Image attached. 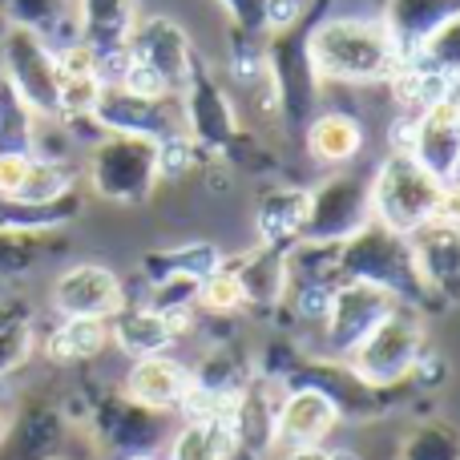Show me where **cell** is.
<instances>
[{"mask_svg":"<svg viewBox=\"0 0 460 460\" xmlns=\"http://www.w3.org/2000/svg\"><path fill=\"white\" fill-rule=\"evenodd\" d=\"M126 460H158V453H150V456H126Z\"/></svg>","mask_w":460,"mask_h":460,"instance_id":"49","label":"cell"},{"mask_svg":"<svg viewBox=\"0 0 460 460\" xmlns=\"http://www.w3.org/2000/svg\"><path fill=\"white\" fill-rule=\"evenodd\" d=\"M275 388L279 384L267 380V376H259V372L238 388L234 408H230V416H226L230 440H234V460L238 456L262 460L270 448H275V408H279Z\"/></svg>","mask_w":460,"mask_h":460,"instance_id":"18","label":"cell"},{"mask_svg":"<svg viewBox=\"0 0 460 460\" xmlns=\"http://www.w3.org/2000/svg\"><path fill=\"white\" fill-rule=\"evenodd\" d=\"M110 343L121 348L129 359H142V356H162L178 343V335L170 332L166 315L154 311L150 303H129L110 319Z\"/></svg>","mask_w":460,"mask_h":460,"instance_id":"25","label":"cell"},{"mask_svg":"<svg viewBox=\"0 0 460 460\" xmlns=\"http://www.w3.org/2000/svg\"><path fill=\"white\" fill-rule=\"evenodd\" d=\"M424 348H429L424 315L400 303L380 327H372V335H364V343L348 356V364L372 388H400L408 384V372Z\"/></svg>","mask_w":460,"mask_h":460,"instance_id":"6","label":"cell"},{"mask_svg":"<svg viewBox=\"0 0 460 460\" xmlns=\"http://www.w3.org/2000/svg\"><path fill=\"white\" fill-rule=\"evenodd\" d=\"M372 223V194L367 178L359 174H332L307 190V218H303V243H343L356 230Z\"/></svg>","mask_w":460,"mask_h":460,"instance_id":"11","label":"cell"},{"mask_svg":"<svg viewBox=\"0 0 460 460\" xmlns=\"http://www.w3.org/2000/svg\"><path fill=\"white\" fill-rule=\"evenodd\" d=\"M186 388H190V364L174 359L170 351L134 359L126 380H121V392H126L129 400H137L142 408H154V412H162V416L182 408Z\"/></svg>","mask_w":460,"mask_h":460,"instance_id":"20","label":"cell"},{"mask_svg":"<svg viewBox=\"0 0 460 460\" xmlns=\"http://www.w3.org/2000/svg\"><path fill=\"white\" fill-rule=\"evenodd\" d=\"M448 376H453V367H448V356L424 348L420 359L412 364V372H408V384H416L420 392H437V388H445V384H448Z\"/></svg>","mask_w":460,"mask_h":460,"instance_id":"41","label":"cell"},{"mask_svg":"<svg viewBox=\"0 0 460 460\" xmlns=\"http://www.w3.org/2000/svg\"><path fill=\"white\" fill-rule=\"evenodd\" d=\"M0 81L29 105L37 118L57 113V49L29 29L0 32Z\"/></svg>","mask_w":460,"mask_h":460,"instance_id":"10","label":"cell"},{"mask_svg":"<svg viewBox=\"0 0 460 460\" xmlns=\"http://www.w3.org/2000/svg\"><path fill=\"white\" fill-rule=\"evenodd\" d=\"M456 13H460V0H384L380 21L388 29L392 45H396L400 61H408Z\"/></svg>","mask_w":460,"mask_h":460,"instance_id":"23","label":"cell"},{"mask_svg":"<svg viewBox=\"0 0 460 460\" xmlns=\"http://www.w3.org/2000/svg\"><path fill=\"white\" fill-rule=\"evenodd\" d=\"M32 134H37V113L0 81V150L32 154Z\"/></svg>","mask_w":460,"mask_h":460,"instance_id":"38","label":"cell"},{"mask_svg":"<svg viewBox=\"0 0 460 460\" xmlns=\"http://www.w3.org/2000/svg\"><path fill=\"white\" fill-rule=\"evenodd\" d=\"M251 376H254V359L238 343L218 340L215 348L202 351L199 364H190V388L210 392V396H234Z\"/></svg>","mask_w":460,"mask_h":460,"instance_id":"31","label":"cell"},{"mask_svg":"<svg viewBox=\"0 0 460 460\" xmlns=\"http://www.w3.org/2000/svg\"><path fill=\"white\" fill-rule=\"evenodd\" d=\"M408 61L420 65V69L445 73V77L460 81V13L448 16V21L440 24V29L432 32V37L424 40V45L416 49L412 57H408Z\"/></svg>","mask_w":460,"mask_h":460,"instance_id":"37","label":"cell"},{"mask_svg":"<svg viewBox=\"0 0 460 460\" xmlns=\"http://www.w3.org/2000/svg\"><path fill=\"white\" fill-rule=\"evenodd\" d=\"M303 142H307V154L319 166L340 170V166H348V162H356L359 150H364V126H359V118L348 110H327L307 121Z\"/></svg>","mask_w":460,"mask_h":460,"instance_id":"26","label":"cell"},{"mask_svg":"<svg viewBox=\"0 0 460 460\" xmlns=\"http://www.w3.org/2000/svg\"><path fill=\"white\" fill-rule=\"evenodd\" d=\"M170 460H234L226 420H186L170 445Z\"/></svg>","mask_w":460,"mask_h":460,"instance_id":"33","label":"cell"},{"mask_svg":"<svg viewBox=\"0 0 460 460\" xmlns=\"http://www.w3.org/2000/svg\"><path fill=\"white\" fill-rule=\"evenodd\" d=\"M307 57L319 85H388L400 69L380 16H323L307 32Z\"/></svg>","mask_w":460,"mask_h":460,"instance_id":"1","label":"cell"},{"mask_svg":"<svg viewBox=\"0 0 460 460\" xmlns=\"http://www.w3.org/2000/svg\"><path fill=\"white\" fill-rule=\"evenodd\" d=\"M178 102H182V129L199 142V150L207 158L223 162L230 154V146L243 134V118H238L234 97L226 93V85L215 77V69L207 65V57H194L190 77L178 89Z\"/></svg>","mask_w":460,"mask_h":460,"instance_id":"7","label":"cell"},{"mask_svg":"<svg viewBox=\"0 0 460 460\" xmlns=\"http://www.w3.org/2000/svg\"><path fill=\"white\" fill-rule=\"evenodd\" d=\"M77 40L97 53V61L126 53V40L137 24V0H73Z\"/></svg>","mask_w":460,"mask_h":460,"instance_id":"22","label":"cell"},{"mask_svg":"<svg viewBox=\"0 0 460 460\" xmlns=\"http://www.w3.org/2000/svg\"><path fill=\"white\" fill-rule=\"evenodd\" d=\"M81 218V190L53 202H4L0 199V230L13 234H61Z\"/></svg>","mask_w":460,"mask_h":460,"instance_id":"32","label":"cell"},{"mask_svg":"<svg viewBox=\"0 0 460 460\" xmlns=\"http://www.w3.org/2000/svg\"><path fill=\"white\" fill-rule=\"evenodd\" d=\"M303 218H307V190L303 186H267L254 202V234H259V246H275V251H287V246L299 243Z\"/></svg>","mask_w":460,"mask_h":460,"instance_id":"24","label":"cell"},{"mask_svg":"<svg viewBox=\"0 0 460 460\" xmlns=\"http://www.w3.org/2000/svg\"><path fill=\"white\" fill-rule=\"evenodd\" d=\"M89 437L102 453L126 460V456H150L158 453L162 437H166V420L154 408H142L129 400L121 388H102L85 404Z\"/></svg>","mask_w":460,"mask_h":460,"instance_id":"8","label":"cell"},{"mask_svg":"<svg viewBox=\"0 0 460 460\" xmlns=\"http://www.w3.org/2000/svg\"><path fill=\"white\" fill-rule=\"evenodd\" d=\"M0 21L8 29H29L45 37L53 49H65L77 40V16L73 0H0Z\"/></svg>","mask_w":460,"mask_h":460,"instance_id":"29","label":"cell"},{"mask_svg":"<svg viewBox=\"0 0 460 460\" xmlns=\"http://www.w3.org/2000/svg\"><path fill=\"white\" fill-rule=\"evenodd\" d=\"M37 343V307L21 295H0V384L29 367Z\"/></svg>","mask_w":460,"mask_h":460,"instance_id":"28","label":"cell"},{"mask_svg":"<svg viewBox=\"0 0 460 460\" xmlns=\"http://www.w3.org/2000/svg\"><path fill=\"white\" fill-rule=\"evenodd\" d=\"M412 129H416V113H396L388 126V146L392 154H412Z\"/></svg>","mask_w":460,"mask_h":460,"instance_id":"43","label":"cell"},{"mask_svg":"<svg viewBox=\"0 0 460 460\" xmlns=\"http://www.w3.org/2000/svg\"><path fill=\"white\" fill-rule=\"evenodd\" d=\"M396 460H460V429L453 420L429 416L400 440Z\"/></svg>","mask_w":460,"mask_h":460,"instance_id":"34","label":"cell"},{"mask_svg":"<svg viewBox=\"0 0 460 460\" xmlns=\"http://www.w3.org/2000/svg\"><path fill=\"white\" fill-rule=\"evenodd\" d=\"M340 408L332 404V396L319 388H287L279 396L275 408V445L279 448H307V445H323L335 429H340Z\"/></svg>","mask_w":460,"mask_h":460,"instance_id":"17","label":"cell"},{"mask_svg":"<svg viewBox=\"0 0 460 460\" xmlns=\"http://www.w3.org/2000/svg\"><path fill=\"white\" fill-rule=\"evenodd\" d=\"M283 388H319L332 396V404L340 408V420H351V424H367V420H384L388 412H396V388H372L364 384L356 372H351L348 359L340 356H315V351H299L291 356L283 372Z\"/></svg>","mask_w":460,"mask_h":460,"instance_id":"5","label":"cell"},{"mask_svg":"<svg viewBox=\"0 0 460 460\" xmlns=\"http://www.w3.org/2000/svg\"><path fill=\"white\" fill-rule=\"evenodd\" d=\"M105 348H110V319H73V315H61V323L40 343L45 359L57 367L89 364V359H97Z\"/></svg>","mask_w":460,"mask_h":460,"instance_id":"30","label":"cell"},{"mask_svg":"<svg viewBox=\"0 0 460 460\" xmlns=\"http://www.w3.org/2000/svg\"><path fill=\"white\" fill-rule=\"evenodd\" d=\"M332 460H359V453H351V448H332Z\"/></svg>","mask_w":460,"mask_h":460,"instance_id":"47","label":"cell"},{"mask_svg":"<svg viewBox=\"0 0 460 460\" xmlns=\"http://www.w3.org/2000/svg\"><path fill=\"white\" fill-rule=\"evenodd\" d=\"M57 246H61L57 234H13V230H0V283L32 275Z\"/></svg>","mask_w":460,"mask_h":460,"instance_id":"35","label":"cell"},{"mask_svg":"<svg viewBox=\"0 0 460 460\" xmlns=\"http://www.w3.org/2000/svg\"><path fill=\"white\" fill-rule=\"evenodd\" d=\"M113 85L129 89V93H137V97H174V89H170L166 81L158 77V73L146 69V65H137V61H129L126 69H121V77L113 81Z\"/></svg>","mask_w":460,"mask_h":460,"instance_id":"42","label":"cell"},{"mask_svg":"<svg viewBox=\"0 0 460 460\" xmlns=\"http://www.w3.org/2000/svg\"><path fill=\"white\" fill-rule=\"evenodd\" d=\"M279 460H332V448L323 445H307V448H283Z\"/></svg>","mask_w":460,"mask_h":460,"instance_id":"45","label":"cell"},{"mask_svg":"<svg viewBox=\"0 0 460 460\" xmlns=\"http://www.w3.org/2000/svg\"><path fill=\"white\" fill-rule=\"evenodd\" d=\"M453 182H460V158H456V170H453ZM453 182H448V186H453Z\"/></svg>","mask_w":460,"mask_h":460,"instance_id":"48","label":"cell"},{"mask_svg":"<svg viewBox=\"0 0 460 460\" xmlns=\"http://www.w3.org/2000/svg\"><path fill=\"white\" fill-rule=\"evenodd\" d=\"M396 307H400V299L388 295L384 287L359 283V279H340L332 291L327 319H323L327 356L348 359L364 343V335H372V327H380Z\"/></svg>","mask_w":460,"mask_h":460,"instance_id":"12","label":"cell"},{"mask_svg":"<svg viewBox=\"0 0 460 460\" xmlns=\"http://www.w3.org/2000/svg\"><path fill=\"white\" fill-rule=\"evenodd\" d=\"M412 158L429 170L437 182H453V170L460 158V89L445 102H432L416 113L412 129Z\"/></svg>","mask_w":460,"mask_h":460,"instance_id":"19","label":"cell"},{"mask_svg":"<svg viewBox=\"0 0 460 460\" xmlns=\"http://www.w3.org/2000/svg\"><path fill=\"white\" fill-rule=\"evenodd\" d=\"M340 279H359V283L384 287L388 295H396L404 307L420 311V315L445 311L437 303V295L429 291V283H424L408 238L380 226L376 218L340 243Z\"/></svg>","mask_w":460,"mask_h":460,"instance_id":"2","label":"cell"},{"mask_svg":"<svg viewBox=\"0 0 460 460\" xmlns=\"http://www.w3.org/2000/svg\"><path fill=\"white\" fill-rule=\"evenodd\" d=\"M93 126L102 134H134V137H162L182 129V102L174 97H137L121 85H105L93 105Z\"/></svg>","mask_w":460,"mask_h":460,"instance_id":"14","label":"cell"},{"mask_svg":"<svg viewBox=\"0 0 460 460\" xmlns=\"http://www.w3.org/2000/svg\"><path fill=\"white\" fill-rule=\"evenodd\" d=\"M445 190L448 186L437 182L412 154H388V158L376 166V174L367 178L372 218L404 238L440 215Z\"/></svg>","mask_w":460,"mask_h":460,"instance_id":"4","label":"cell"},{"mask_svg":"<svg viewBox=\"0 0 460 460\" xmlns=\"http://www.w3.org/2000/svg\"><path fill=\"white\" fill-rule=\"evenodd\" d=\"M49 307L73 319H113L126 307V283L105 262H69L49 287Z\"/></svg>","mask_w":460,"mask_h":460,"instance_id":"13","label":"cell"},{"mask_svg":"<svg viewBox=\"0 0 460 460\" xmlns=\"http://www.w3.org/2000/svg\"><path fill=\"white\" fill-rule=\"evenodd\" d=\"M199 311L210 319H230V315H243L246 311V299H243V283H238L234 267L230 259L218 262V270H210L207 279L199 283Z\"/></svg>","mask_w":460,"mask_h":460,"instance_id":"36","label":"cell"},{"mask_svg":"<svg viewBox=\"0 0 460 460\" xmlns=\"http://www.w3.org/2000/svg\"><path fill=\"white\" fill-rule=\"evenodd\" d=\"M238 283H243V299H246V315L259 319H275L283 307L287 295V251L275 246H254L246 254L230 259Z\"/></svg>","mask_w":460,"mask_h":460,"instance_id":"21","label":"cell"},{"mask_svg":"<svg viewBox=\"0 0 460 460\" xmlns=\"http://www.w3.org/2000/svg\"><path fill=\"white\" fill-rule=\"evenodd\" d=\"M126 53H129V61L154 69L178 93V89L186 85V77H190V65H194V57H199V49H194L190 32H186L174 16L150 13V16H137L134 32H129V40H126Z\"/></svg>","mask_w":460,"mask_h":460,"instance_id":"15","label":"cell"},{"mask_svg":"<svg viewBox=\"0 0 460 460\" xmlns=\"http://www.w3.org/2000/svg\"><path fill=\"white\" fill-rule=\"evenodd\" d=\"M440 218H448V223L460 226V182H453L445 190V202H440Z\"/></svg>","mask_w":460,"mask_h":460,"instance_id":"44","label":"cell"},{"mask_svg":"<svg viewBox=\"0 0 460 460\" xmlns=\"http://www.w3.org/2000/svg\"><path fill=\"white\" fill-rule=\"evenodd\" d=\"M8 416H13V404H8L4 392H0V437H4V429H8Z\"/></svg>","mask_w":460,"mask_h":460,"instance_id":"46","label":"cell"},{"mask_svg":"<svg viewBox=\"0 0 460 460\" xmlns=\"http://www.w3.org/2000/svg\"><path fill=\"white\" fill-rule=\"evenodd\" d=\"M69 404H61L49 392H29L8 416V429L0 437V460H65L73 445Z\"/></svg>","mask_w":460,"mask_h":460,"instance_id":"9","label":"cell"},{"mask_svg":"<svg viewBox=\"0 0 460 460\" xmlns=\"http://www.w3.org/2000/svg\"><path fill=\"white\" fill-rule=\"evenodd\" d=\"M207 162H215V158H207V154L199 150V142H194L186 129H178V134H170V137H162L158 142V178L162 182H174V178H186V174H194L199 166H207Z\"/></svg>","mask_w":460,"mask_h":460,"instance_id":"39","label":"cell"},{"mask_svg":"<svg viewBox=\"0 0 460 460\" xmlns=\"http://www.w3.org/2000/svg\"><path fill=\"white\" fill-rule=\"evenodd\" d=\"M230 21V37L267 40V4L270 0H215Z\"/></svg>","mask_w":460,"mask_h":460,"instance_id":"40","label":"cell"},{"mask_svg":"<svg viewBox=\"0 0 460 460\" xmlns=\"http://www.w3.org/2000/svg\"><path fill=\"white\" fill-rule=\"evenodd\" d=\"M85 182L110 207H142L158 190V142L134 134H97L85 158Z\"/></svg>","mask_w":460,"mask_h":460,"instance_id":"3","label":"cell"},{"mask_svg":"<svg viewBox=\"0 0 460 460\" xmlns=\"http://www.w3.org/2000/svg\"><path fill=\"white\" fill-rule=\"evenodd\" d=\"M408 246L416 254V267H420L429 291L437 295L440 307H456L460 303V226L448 218H432L420 230L408 234Z\"/></svg>","mask_w":460,"mask_h":460,"instance_id":"16","label":"cell"},{"mask_svg":"<svg viewBox=\"0 0 460 460\" xmlns=\"http://www.w3.org/2000/svg\"><path fill=\"white\" fill-rule=\"evenodd\" d=\"M223 259H226V254L218 251L215 243H207V238H194V243H178V246H158V251H146L142 262H137V270H142L146 287L170 283V279H194V283H202L210 270H218V262H223Z\"/></svg>","mask_w":460,"mask_h":460,"instance_id":"27","label":"cell"}]
</instances>
